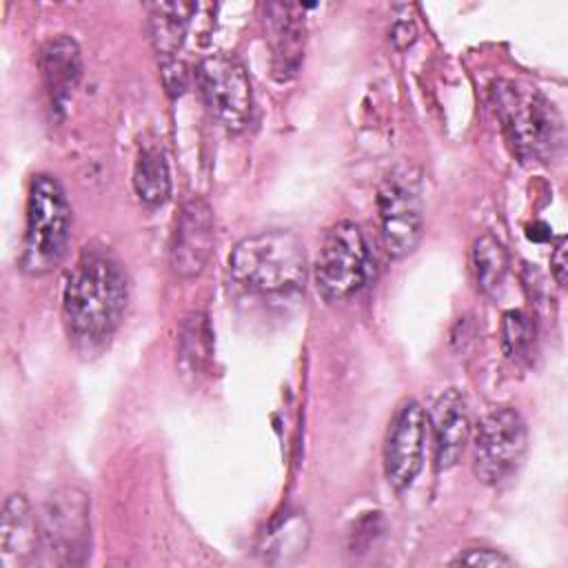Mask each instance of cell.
<instances>
[{
    "instance_id": "cell-20",
    "label": "cell",
    "mask_w": 568,
    "mask_h": 568,
    "mask_svg": "<svg viewBox=\"0 0 568 568\" xmlns=\"http://www.w3.org/2000/svg\"><path fill=\"white\" fill-rule=\"evenodd\" d=\"M308 541V526L300 513H291L280 519L266 535H264V555H280V561H288L293 555L304 552Z\"/></svg>"
},
{
    "instance_id": "cell-13",
    "label": "cell",
    "mask_w": 568,
    "mask_h": 568,
    "mask_svg": "<svg viewBox=\"0 0 568 568\" xmlns=\"http://www.w3.org/2000/svg\"><path fill=\"white\" fill-rule=\"evenodd\" d=\"M40 561V524L29 499L13 493L2 504L0 568H27Z\"/></svg>"
},
{
    "instance_id": "cell-12",
    "label": "cell",
    "mask_w": 568,
    "mask_h": 568,
    "mask_svg": "<svg viewBox=\"0 0 568 568\" xmlns=\"http://www.w3.org/2000/svg\"><path fill=\"white\" fill-rule=\"evenodd\" d=\"M264 29L271 49L273 78L286 82L297 75L304 60L306 22L304 7L288 2H271L264 7Z\"/></svg>"
},
{
    "instance_id": "cell-19",
    "label": "cell",
    "mask_w": 568,
    "mask_h": 568,
    "mask_svg": "<svg viewBox=\"0 0 568 568\" xmlns=\"http://www.w3.org/2000/svg\"><path fill=\"white\" fill-rule=\"evenodd\" d=\"M213 348V335L209 326V317L204 313H191L182 322L180 331V362L186 368V373L197 375L206 368L211 359Z\"/></svg>"
},
{
    "instance_id": "cell-7",
    "label": "cell",
    "mask_w": 568,
    "mask_h": 568,
    "mask_svg": "<svg viewBox=\"0 0 568 568\" xmlns=\"http://www.w3.org/2000/svg\"><path fill=\"white\" fill-rule=\"evenodd\" d=\"M368 268V246L355 222L333 224L317 248L315 286L326 300H344L362 288Z\"/></svg>"
},
{
    "instance_id": "cell-4",
    "label": "cell",
    "mask_w": 568,
    "mask_h": 568,
    "mask_svg": "<svg viewBox=\"0 0 568 568\" xmlns=\"http://www.w3.org/2000/svg\"><path fill=\"white\" fill-rule=\"evenodd\" d=\"M69 240L71 206L62 184L49 173L33 175L27 191L20 268L33 277L51 273L64 260Z\"/></svg>"
},
{
    "instance_id": "cell-1",
    "label": "cell",
    "mask_w": 568,
    "mask_h": 568,
    "mask_svg": "<svg viewBox=\"0 0 568 568\" xmlns=\"http://www.w3.org/2000/svg\"><path fill=\"white\" fill-rule=\"evenodd\" d=\"M129 302V277L118 255L102 244H87L67 271L62 317L75 351H102L118 331Z\"/></svg>"
},
{
    "instance_id": "cell-17",
    "label": "cell",
    "mask_w": 568,
    "mask_h": 568,
    "mask_svg": "<svg viewBox=\"0 0 568 568\" xmlns=\"http://www.w3.org/2000/svg\"><path fill=\"white\" fill-rule=\"evenodd\" d=\"M133 191L146 206H162L171 195L169 162L158 142H142L133 164Z\"/></svg>"
},
{
    "instance_id": "cell-22",
    "label": "cell",
    "mask_w": 568,
    "mask_h": 568,
    "mask_svg": "<svg viewBox=\"0 0 568 568\" xmlns=\"http://www.w3.org/2000/svg\"><path fill=\"white\" fill-rule=\"evenodd\" d=\"M450 564L453 566H513V559L493 548H468V550H462Z\"/></svg>"
},
{
    "instance_id": "cell-18",
    "label": "cell",
    "mask_w": 568,
    "mask_h": 568,
    "mask_svg": "<svg viewBox=\"0 0 568 568\" xmlns=\"http://www.w3.org/2000/svg\"><path fill=\"white\" fill-rule=\"evenodd\" d=\"M470 268L479 291L495 293L501 286L508 273V253L493 233H484L473 242Z\"/></svg>"
},
{
    "instance_id": "cell-23",
    "label": "cell",
    "mask_w": 568,
    "mask_h": 568,
    "mask_svg": "<svg viewBox=\"0 0 568 568\" xmlns=\"http://www.w3.org/2000/svg\"><path fill=\"white\" fill-rule=\"evenodd\" d=\"M162 82H164V89L171 93V95H180L184 89H186V82H189V71L184 67L182 60L178 58H164L162 60Z\"/></svg>"
},
{
    "instance_id": "cell-14",
    "label": "cell",
    "mask_w": 568,
    "mask_h": 568,
    "mask_svg": "<svg viewBox=\"0 0 568 568\" xmlns=\"http://www.w3.org/2000/svg\"><path fill=\"white\" fill-rule=\"evenodd\" d=\"M426 419L433 433L437 468H453L462 459L470 437V415L466 399L459 390L448 388L435 399Z\"/></svg>"
},
{
    "instance_id": "cell-6",
    "label": "cell",
    "mask_w": 568,
    "mask_h": 568,
    "mask_svg": "<svg viewBox=\"0 0 568 568\" xmlns=\"http://www.w3.org/2000/svg\"><path fill=\"white\" fill-rule=\"evenodd\" d=\"M91 504L78 488H60L47 497L38 515L40 561L78 566L87 557L91 532Z\"/></svg>"
},
{
    "instance_id": "cell-15",
    "label": "cell",
    "mask_w": 568,
    "mask_h": 568,
    "mask_svg": "<svg viewBox=\"0 0 568 568\" xmlns=\"http://www.w3.org/2000/svg\"><path fill=\"white\" fill-rule=\"evenodd\" d=\"M38 67L44 91L49 95V104L55 113L62 115L82 78V55L78 42L69 36H55L47 40V44L40 49Z\"/></svg>"
},
{
    "instance_id": "cell-24",
    "label": "cell",
    "mask_w": 568,
    "mask_h": 568,
    "mask_svg": "<svg viewBox=\"0 0 568 568\" xmlns=\"http://www.w3.org/2000/svg\"><path fill=\"white\" fill-rule=\"evenodd\" d=\"M550 271L559 286H566V273H568V260H566V237H557L552 255H550Z\"/></svg>"
},
{
    "instance_id": "cell-25",
    "label": "cell",
    "mask_w": 568,
    "mask_h": 568,
    "mask_svg": "<svg viewBox=\"0 0 568 568\" xmlns=\"http://www.w3.org/2000/svg\"><path fill=\"white\" fill-rule=\"evenodd\" d=\"M415 38H417V29H415V24H413L410 20H399V22H395V27H393V31H390V40H393V44H395L397 49L410 47V44L415 42Z\"/></svg>"
},
{
    "instance_id": "cell-3",
    "label": "cell",
    "mask_w": 568,
    "mask_h": 568,
    "mask_svg": "<svg viewBox=\"0 0 568 568\" xmlns=\"http://www.w3.org/2000/svg\"><path fill=\"white\" fill-rule=\"evenodd\" d=\"M229 275L244 291L260 295L297 291L306 277L304 246L284 229L253 233L233 246Z\"/></svg>"
},
{
    "instance_id": "cell-2",
    "label": "cell",
    "mask_w": 568,
    "mask_h": 568,
    "mask_svg": "<svg viewBox=\"0 0 568 568\" xmlns=\"http://www.w3.org/2000/svg\"><path fill=\"white\" fill-rule=\"evenodd\" d=\"M490 102L513 153L521 162L546 164L561 153V115L539 89L515 80H495Z\"/></svg>"
},
{
    "instance_id": "cell-16",
    "label": "cell",
    "mask_w": 568,
    "mask_h": 568,
    "mask_svg": "<svg viewBox=\"0 0 568 568\" xmlns=\"http://www.w3.org/2000/svg\"><path fill=\"white\" fill-rule=\"evenodd\" d=\"M149 11V33L153 49L158 55L164 58H175L180 51L189 22L193 13L197 11L195 2H151L146 4Z\"/></svg>"
},
{
    "instance_id": "cell-11",
    "label": "cell",
    "mask_w": 568,
    "mask_h": 568,
    "mask_svg": "<svg viewBox=\"0 0 568 568\" xmlns=\"http://www.w3.org/2000/svg\"><path fill=\"white\" fill-rule=\"evenodd\" d=\"M215 246V215L211 204L193 195L175 217L169 242V266L180 277H195L204 271Z\"/></svg>"
},
{
    "instance_id": "cell-9",
    "label": "cell",
    "mask_w": 568,
    "mask_h": 568,
    "mask_svg": "<svg viewBox=\"0 0 568 568\" xmlns=\"http://www.w3.org/2000/svg\"><path fill=\"white\" fill-rule=\"evenodd\" d=\"M197 84L209 111L229 131L248 124L253 91L244 64L229 53H211L197 67Z\"/></svg>"
},
{
    "instance_id": "cell-21",
    "label": "cell",
    "mask_w": 568,
    "mask_h": 568,
    "mask_svg": "<svg viewBox=\"0 0 568 568\" xmlns=\"http://www.w3.org/2000/svg\"><path fill=\"white\" fill-rule=\"evenodd\" d=\"M501 346L508 359L528 362L535 348V324L524 311H506L501 317Z\"/></svg>"
},
{
    "instance_id": "cell-10",
    "label": "cell",
    "mask_w": 568,
    "mask_h": 568,
    "mask_svg": "<svg viewBox=\"0 0 568 568\" xmlns=\"http://www.w3.org/2000/svg\"><path fill=\"white\" fill-rule=\"evenodd\" d=\"M428 419L415 399H406L393 415L384 439V475L395 490L408 488L422 470Z\"/></svg>"
},
{
    "instance_id": "cell-8",
    "label": "cell",
    "mask_w": 568,
    "mask_h": 568,
    "mask_svg": "<svg viewBox=\"0 0 568 568\" xmlns=\"http://www.w3.org/2000/svg\"><path fill=\"white\" fill-rule=\"evenodd\" d=\"M528 430L524 417L508 406L488 410L473 433V473L481 484H499L524 459Z\"/></svg>"
},
{
    "instance_id": "cell-5",
    "label": "cell",
    "mask_w": 568,
    "mask_h": 568,
    "mask_svg": "<svg viewBox=\"0 0 568 568\" xmlns=\"http://www.w3.org/2000/svg\"><path fill=\"white\" fill-rule=\"evenodd\" d=\"M375 202L388 255L406 257L415 251L424 231L422 171L410 162L395 164L384 173Z\"/></svg>"
}]
</instances>
